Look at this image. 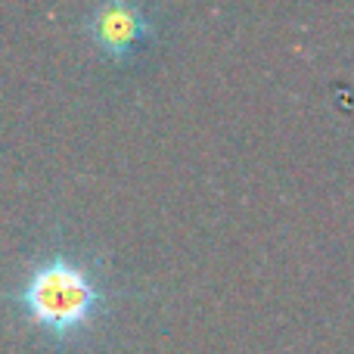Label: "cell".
Here are the masks:
<instances>
[{
	"instance_id": "obj_1",
	"label": "cell",
	"mask_w": 354,
	"mask_h": 354,
	"mask_svg": "<svg viewBox=\"0 0 354 354\" xmlns=\"http://www.w3.org/2000/svg\"><path fill=\"white\" fill-rule=\"evenodd\" d=\"M100 274L68 249H47L28 264L12 292L19 314L56 345H75L106 311Z\"/></svg>"
},
{
	"instance_id": "obj_2",
	"label": "cell",
	"mask_w": 354,
	"mask_h": 354,
	"mask_svg": "<svg viewBox=\"0 0 354 354\" xmlns=\"http://www.w3.org/2000/svg\"><path fill=\"white\" fill-rule=\"evenodd\" d=\"M87 35L91 41L112 59H128L149 41L153 35V19L143 6L124 3V0H109L91 10L87 16Z\"/></svg>"
}]
</instances>
